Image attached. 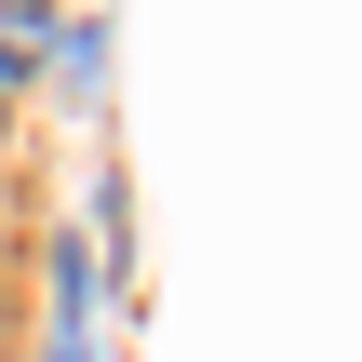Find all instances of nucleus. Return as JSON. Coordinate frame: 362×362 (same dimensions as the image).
I'll return each instance as SVG.
<instances>
[{
  "instance_id": "obj_1",
  "label": "nucleus",
  "mask_w": 362,
  "mask_h": 362,
  "mask_svg": "<svg viewBox=\"0 0 362 362\" xmlns=\"http://www.w3.org/2000/svg\"><path fill=\"white\" fill-rule=\"evenodd\" d=\"M54 40H67V13H54V0H0V67H13V81H27Z\"/></svg>"
},
{
  "instance_id": "obj_2",
  "label": "nucleus",
  "mask_w": 362,
  "mask_h": 362,
  "mask_svg": "<svg viewBox=\"0 0 362 362\" xmlns=\"http://www.w3.org/2000/svg\"><path fill=\"white\" fill-rule=\"evenodd\" d=\"M13 107H27V81H13V67H0V134H13Z\"/></svg>"
}]
</instances>
